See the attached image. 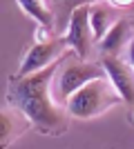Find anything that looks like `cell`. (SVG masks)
I'll use <instances>...</instances> for the list:
<instances>
[{"label":"cell","mask_w":134,"mask_h":149,"mask_svg":"<svg viewBox=\"0 0 134 149\" xmlns=\"http://www.w3.org/2000/svg\"><path fill=\"white\" fill-rule=\"evenodd\" d=\"M60 62L63 60L29 76H11L9 87H7L9 107L18 109L40 134H49V136L65 134L69 125L67 113L56 105V100L51 96V87L60 69Z\"/></svg>","instance_id":"1"},{"label":"cell","mask_w":134,"mask_h":149,"mask_svg":"<svg viewBox=\"0 0 134 149\" xmlns=\"http://www.w3.org/2000/svg\"><path fill=\"white\" fill-rule=\"evenodd\" d=\"M94 2H101V0H51V11L56 16V29L63 31L65 25H69V18L76 7L94 5Z\"/></svg>","instance_id":"11"},{"label":"cell","mask_w":134,"mask_h":149,"mask_svg":"<svg viewBox=\"0 0 134 149\" xmlns=\"http://www.w3.org/2000/svg\"><path fill=\"white\" fill-rule=\"evenodd\" d=\"M101 65L116 91L121 93L123 102L134 107V67L130 60H123L119 56H101Z\"/></svg>","instance_id":"6"},{"label":"cell","mask_w":134,"mask_h":149,"mask_svg":"<svg viewBox=\"0 0 134 149\" xmlns=\"http://www.w3.org/2000/svg\"><path fill=\"white\" fill-rule=\"evenodd\" d=\"M134 33L132 18H119L112 25V29L105 33L103 40H98V51L101 56H119L123 49H128L130 40Z\"/></svg>","instance_id":"7"},{"label":"cell","mask_w":134,"mask_h":149,"mask_svg":"<svg viewBox=\"0 0 134 149\" xmlns=\"http://www.w3.org/2000/svg\"><path fill=\"white\" fill-rule=\"evenodd\" d=\"M96 78H107L101 62L98 65L87 62L74 54V56L63 58V62H60V69L56 74V91L60 98L67 100L72 93H76L81 87H85L87 82L96 80Z\"/></svg>","instance_id":"3"},{"label":"cell","mask_w":134,"mask_h":149,"mask_svg":"<svg viewBox=\"0 0 134 149\" xmlns=\"http://www.w3.org/2000/svg\"><path fill=\"white\" fill-rule=\"evenodd\" d=\"M112 7H116V9H125V7L134 5V0H107Z\"/></svg>","instance_id":"12"},{"label":"cell","mask_w":134,"mask_h":149,"mask_svg":"<svg viewBox=\"0 0 134 149\" xmlns=\"http://www.w3.org/2000/svg\"><path fill=\"white\" fill-rule=\"evenodd\" d=\"M18 7L22 11L34 18L40 27H49V29H56V16L51 11V7L45 5V0H16Z\"/></svg>","instance_id":"9"},{"label":"cell","mask_w":134,"mask_h":149,"mask_svg":"<svg viewBox=\"0 0 134 149\" xmlns=\"http://www.w3.org/2000/svg\"><path fill=\"white\" fill-rule=\"evenodd\" d=\"M132 120H134V113H132Z\"/></svg>","instance_id":"14"},{"label":"cell","mask_w":134,"mask_h":149,"mask_svg":"<svg viewBox=\"0 0 134 149\" xmlns=\"http://www.w3.org/2000/svg\"><path fill=\"white\" fill-rule=\"evenodd\" d=\"M116 102H123V98L112 85V80L109 78H96V80L87 82L85 87H81L76 93H72L65 107H67L69 116L85 120V118H94L98 113L107 111Z\"/></svg>","instance_id":"2"},{"label":"cell","mask_w":134,"mask_h":149,"mask_svg":"<svg viewBox=\"0 0 134 149\" xmlns=\"http://www.w3.org/2000/svg\"><path fill=\"white\" fill-rule=\"evenodd\" d=\"M132 22H134V18H132ZM128 60L134 67V33H132V40H130V45H128Z\"/></svg>","instance_id":"13"},{"label":"cell","mask_w":134,"mask_h":149,"mask_svg":"<svg viewBox=\"0 0 134 149\" xmlns=\"http://www.w3.org/2000/svg\"><path fill=\"white\" fill-rule=\"evenodd\" d=\"M67 47L74 49L78 58L87 60L92 56V45H94V31H92V22H89V5L76 7L67 25V33H65Z\"/></svg>","instance_id":"5"},{"label":"cell","mask_w":134,"mask_h":149,"mask_svg":"<svg viewBox=\"0 0 134 149\" xmlns=\"http://www.w3.org/2000/svg\"><path fill=\"white\" fill-rule=\"evenodd\" d=\"M89 22H92V31H94V40H103L105 33L112 29L116 20L112 16V9L107 5H103V2H94V5H89Z\"/></svg>","instance_id":"8"},{"label":"cell","mask_w":134,"mask_h":149,"mask_svg":"<svg viewBox=\"0 0 134 149\" xmlns=\"http://www.w3.org/2000/svg\"><path fill=\"white\" fill-rule=\"evenodd\" d=\"M65 49H67V40L65 36H56L51 40H45V42H36L32 49L25 54L22 62H20V69L16 76H29V74H36L40 69L49 67L54 62L63 60L65 56Z\"/></svg>","instance_id":"4"},{"label":"cell","mask_w":134,"mask_h":149,"mask_svg":"<svg viewBox=\"0 0 134 149\" xmlns=\"http://www.w3.org/2000/svg\"><path fill=\"white\" fill-rule=\"evenodd\" d=\"M0 123H2V147H7L20 131L25 129L27 125H32L18 109H13V107H11V111H9V109H2Z\"/></svg>","instance_id":"10"}]
</instances>
